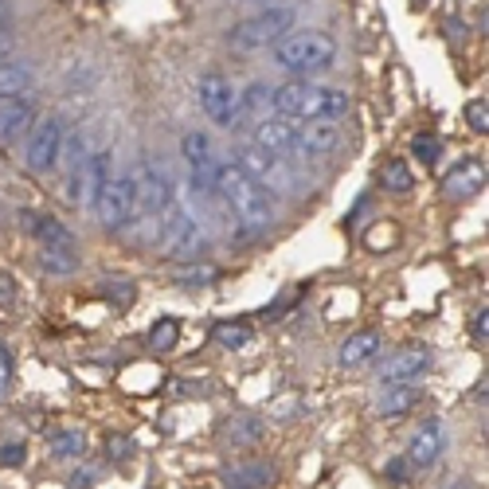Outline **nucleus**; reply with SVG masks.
<instances>
[{"instance_id": "nucleus-1", "label": "nucleus", "mask_w": 489, "mask_h": 489, "mask_svg": "<svg viewBox=\"0 0 489 489\" xmlns=\"http://www.w3.org/2000/svg\"><path fill=\"white\" fill-rule=\"evenodd\" d=\"M274 114L286 122H337L349 114V94L325 82L290 79L286 87L274 90Z\"/></svg>"}, {"instance_id": "nucleus-2", "label": "nucleus", "mask_w": 489, "mask_h": 489, "mask_svg": "<svg viewBox=\"0 0 489 489\" xmlns=\"http://www.w3.org/2000/svg\"><path fill=\"white\" fill-rule=\"evenodd\" d=\"M216 193L223 196V204L231 208V216L240 220L247 231L259 235L274 223V196L262 193L240 165H228V161L216 165Z\"/></svg>"}, {"instance_id": "nucleus-3", "label": "nucleus", "mask_w": 489, "mask_h": 489, "mask_svg": "<svg viewBox=\"0 0 489 489\" xmlns=\"http://www.w3.org/2000/svg\"><path fill=\"white\" fill-rule=\"evenodd\" d=\"M337 59V40L325 32H286L274 43V63L290 71L294 79H309L317 71H329Z\"/></svg>"}, {"instance_id": "nucleus-4", "label": "nucleus", "mask_w": 489, "mask_h": 489, "mask_svg": "<svg viewBox=\"0 0 489 489\" xmlns=\"http://www.w3.org/2000/svg\"><path fill=\"white\" fill-rule=\"evenodd\" d=\"M235 165L255 181L267 196H294L297 193V176H294V165L290 157H278V153L255 146V141H247L235 153Z\"/></svg>"}, {"instance_id": "nucleus-5", "label": "nucleus", "mask_w": 489, "mask_h": 489, "mask_svg": "<svg viewBox=\"0 0 489 489\" xmlns=\"http://www.w3.org/2000/svg\"><path fill=\"white\" fill-rule=\"evenodd\" d=\"M297 12L294 8H262L259 16L240 20L228 32V43L240 47V52H259V47H274L286 32H294Z\"/></svg>"}, {"instance_id": "nucleus-6", "label": "nucleus", "mask_w": 489, "mask_h": 489, "mask_svg": "<svg viewBox=\"0 0 489 489\" xmlns=\"http://www.w3.org/2000/svg\"><path fill=\"white\" fill-rule=\"evenodd\" d=\"M169 220H165V231H161V247L169 259H181V262H200L208 255V231L200 228V220L193 216L188 208H165Z\"/></svg>"}, {"instance_id": "nucleus-7", "label": "nucleus", "mask_w": 489, "mask_h": 489, "mask_svg": "<svg viewBox=\"0 0 489 489\" xmlns=\"http://www.w3.org/2000/svg\"><path fill=\"white\" fill-rule=\"evenodd\" d=\"M134 193H137V208L146 212V216H161L165 208H173V173L165 169L157 157H146L141 161V169L134 173Z\"/></svg>"}, {"instance_id": "nucleus-8", "label": "nucleus", "mask_w": 489, "mask_h": 489, "mask_svg": "<svg viewBox=\"0 0 489 489\" xmlns=\"http://www.w3.org/2000/svg\"><path fill=\"white\" fill-rule=\"evenodd\" d=\"M196 99H200V110H204L216 126H223V129L240 126V90H235L223 75H204L200 79L196 82Z\"/></svg>"}, {"instance_id": "nucleus-9", "label": "nucleus", "mask_w": 489, "mask_h": 489, "mask_svg": "<svg viewBox=\"0 0 489 489\" xmlns=\"http://www.w3.org/2000/svg\"><path fill=\"white\" fill-rule=\"evenodd\" d=\"M94 208H99V223L106 231H122L137 212L134 176H114V181H106L99 200H94Z\"/></svg>"}, {"instance_id": "nucleus-10", "label": "nucleus", "mask_w": 489, "mask_h": 489, "mask_svg": "<svg viewBox=\"0 0 489 489\" xmlns=\"http://www.w3.org/2000/svg\"><path fill=\"white\" fill-rule=\"evenodd\" d=\"M106 165H110V153H87L75 169H71V181H67V188H71V200L75 204H82V208H94V200H99V193H102V184L110 181L106 176Z\"/></svg>"}, {"instance_id": "nucleus-11", "label": "nucleus", "mask_w": 489, "mask_h": 489, "mask_svg": "<svg viewBox=\"0 0 489 489\" xmlns=\"http://www.w3.org/2000/svg\"><path fill=\"white\" fill-rule=\"evenodd\" d=\"M341 149V129L333 122H297L294 126V153L302 161H321Z\"/></svg>"}, {"instance_id": "nucleus-12", "label": "nucleus", "mask_w": 489, "mask_h": 489, "mask_svg": "<svg viewBox=\"0 0 489 489\" xmlns=\"http://www.w3.org/2000/svg\"><path fill=\"white\" fill-rule=\"evenodd\" d=\"M59 153H63V122H59V118H43V122L32 129L24 161H28L32 173H52Z\"/></svg>"}, {"instance_id": "nucleus-13", "label": "nucleus", "mask_w": 489, "mask_h": 489, "mask_svg": "<svg viewBox=\"0 0 489 489\" xmlns=\"http://www.w3.org/2000/svg\"><path fill=\"white\" fill-rule=\"evenodd\" d=\"M431 368V353L423 344H403L380 364V380L384 384H419V376H427Z\"/></svg>"}, {"instance_id": "nucleus-14", "label": "nucleus", "mask_w": 489, "mask_h": 489, "mask_svg": "<svg viewBox=\"0 0 489 489\" xmlns=\"http://www.w3.org/2000/svg\"><path fill=\"white\" fill-rule=\"evenodd\" d=\"M28 126H35V102L24 94L0 99V146H12L28 134Z\"/></svg>"}, {"instance_id": "nucleus-15", "label": "nucleus", "mask_w": 489, "mask_h": 489, "mask_svg": "<svg viewBox=\"0 0 489 489\" xmlns=\"http://www.w3.org/2000/svg\"><path fill=\"white\" fill-rule=\"evenodd\" d=\"M447 423L443 419H427L419 431L411 435V447H408V462L411 466H431V462H438V455L447 450Z\"/></svg>"}, {"instance_id": "nucleus-16", "label": "nucleus", "mask_w": 489, "mask_h": 489, "mask_svg": "<svg viewBox=\"0 0 489 489\" xmlns=\"http://www.w3.org/2000/svg\"><path fill=\"white\" fill-rule=\"evenodd\" d=\"M419 400H423L419 384H380V391L372 396V408L380 419H400L411 408H419Z\"/></svg>"}, {"instance_id": "nucleus-17", "label": "nucleus", "mask_w": 489, "mask_h": 489, "mask_svg": "<svg viewBox=\"0 0 489 489\" xmlns=\"http://www.w3.org/2000/svg\"><path fill=\"white\" fill-rule=\"evenodd\" d=\"M482 188H485V165L474 161V157L458 161L455 169L443 176V196L447 200H470V196H478Z\"/></svg>"}, {"instance_id": "nucleus-18", "label": "nucleus", "mask_w": 489, "mask_h": 489, "mask_svg": "<svg viewBox=\"0 0 489 489\" xmlns=\"http://www.w3.org/2000/svg\"><path fill=\"white\" fill-rule=\"evenodd\" d=\"M20 220H24V231H28L40 247H75V250H79V240H75V235H71L55 216H43V212L24 208Z\"/></svg>"}, {"instance_id": "nucleus-19", "label": "nucleus", "mask_w": 489, "mask_h": 489, "mask_svg": "<svg viewBox=\"0 0 489 489\" xmlns=\"http://www.w3.org/2000/svg\"><path fill=\"white\" fill-rule=\"evenodd\" d=\"M181 153H184L188 169H193L196 176H208V181L216 184V165H220V157H216V146H212V137H208V134H200V129L184 134Z\"/></svg>"}, {"instance_id": "nucleus-20", "label": "nucleus", "mask_w": 489, "mask_h": 489, "mask_svg": "<svg viewBox=\"0 0 489 489\" xmlns=\"http://www.w3.org/2000/svg\"><path fill=\"white\" fill-rule=\"evenodd\" d=\"M262 435H267V423H262V415H250V411L231 415V419H223V427H220V438L228 447H259Z\"/></svg>"}, {"instance_id": "nucleus-21", "label": "nucleus", "mask_w": 489, "mask_h": 489, "mask_svg": "<svg viewBox=\"0 0 489 489\" xmlns=\"http://www.w3.org/2000/svg\"><path fill=\"white\" fill-rule=\"evenodd\" d=\"M294 126L297 122H286V118H262L255 126V146L278 153V157H290L294 153Z\"/></svg>"}, {"instance_id": "nucleus-22", "label": "nucleus", "mask_w": 489, "mask_h": 489, "mask_svg": "<svg viewBox=\"0 0 489 489\" xmlns=\"http://www.w3.org/2000/svg\"><path fill=\"white\" fill-rule=\"evenodd\" d=\"M380 344H384V337H380L376 329H356L353 337H344V344H341V364L344 368H364L372 356L380 353Z\"/></svg>"}, {"instance_id": "nucleus-23", "label": "nucleus", "mask_w": 489, "mask_h": 489, "mask_svg": "<svg viewBox=\"0 0 489 489\" xmlns=\"http://www.w3.org/2000/svg\"><path fill=\"white\" fill-rule=\"evenodd\" d=\"M274 478H278V474H274L270 462H243V466L228 470V485L231 489H270Z\"/></svg>"}, {"instance_id": "nucleus-24", "label": "nucleus", "mask_w": 489, "mask_h": 489, "mask_svg": "<svg viewBox=\"0 0 489 489\" xmlns=\"http://www.w3.org/2000/svg\"><path fill=\"white\" fill-rule=\"evenodd\" d=\"M35 82V67L24 59H0V99L24 94Z\"/></svg>"}, {"instance_id": "nucleus-25", "label": "nucleus", "mask_w": 489, "mask_h": 489, "mask_svg": "<svg viewBox=\"0 0 489 489\" xmlns=\"http://www.w3.org/2000/svg\"><path fill=\"white\" fill-rule=\"evenodd\" d=\"M212 341H216L220 349H228V353H240V349H247V344L255 341V333H250L247 321H220V325L212 329Z\"/></svg>"}, {"instance_id": "nucleus-26", "label": "nucleus", "mask_w": 489, "mask_h": 489, "mask_svg": "<svg viewBox=\"0 0 489 489\" xmlns=\"http://www.w3.org/2000/svg\"><path fill=\"white\" fill-rule=\"evenodd\" d=\"M40 267L47 274H59V278H67V274L79 270V250L75 247H40Z\"/></svg>"}, {"instance_id": "nucleus-27", "label": "nucleus", "mask_w": 489, "mask_h": 489, "mask_svg": "<svg viewBox=\"0 0 489 489\" xmlns=\"http://www.w3.org/2000/svg\"><path fill=\"white\" fill-rule=\"evenodd\" d=\"M176 341H181V321L176 317H161L157 325L149 329V349L153 353H173Z\"/></svg>"}, {"instance_id": "nucleus-28", "label": "nucleus", "mask_w": 489, "mask_h": 489, "mask_svg": "<svg viewBox=\"0 0 489 489\" xmlns=\"http://www.w3.org/2000/svg\"><path fill=\"white\" fill-rule=\"evenodd\" d=\"M274 110V90L267 87V82H250L247 94H240V114H267Z\"/></svg>"}, {"instance_id": "nucleus-29", "label": "nucleus", "mask_w": 489, "mask_h": 489, "mask_svg": "<svg viewBox=\"0 0 489 489\" xmlns=\"http://www.w3.org/2000/svg\"><path fill=\"white\" fill-rule=\"evenodd\" d=\"M173 282L176 286H212V282H220V267H208V262H188V267L173 270Z\"/></svg>"}, {"instance_id": "nucleus-30", "label": "nucleus", "mask_w": 489, "mask_h": 489, "mask_svg": "<svg viewBox=\"0 0 489 489\" xmlns=\"http://www.w3.org/2000/svg\"><path fill=\"white\" fill-rule=\"evenodd\" d=\"M380 184L391 188V193H411L415 181H411V169L408 161H388L384 169H380Z\"/></svg>"}, {"instance_id": "nucleus-31", "label": "nucleus", "mask_w": 489, "mask_h": 489, "mask_svg": "<svg viewBox=\"0 0 489 489\" xmlns=\"http://www.w3.org/2000/svg\"><path fill=\"white\" fill-rule=\"evenodd\" d=\"M102 294L110 297L114 306H129L137 297V282L126 278V274H110V278H102Z\"/></svg>"}, {"instance_id": "nucleus-32", "label": "nucleus", "mask_w": 489, "mask_h": 489, "mask_svg": "<svg viewBox=\"0 0 489 489\" xmlns=\"http://www.w3.org/2000/svg\"><path fill=\"white\" fill-rule=\"evenodd\" d=\"M52 455L55 458H79V455H87V435L82 431H59L55 438H52Z\"/></svg>"}, {"instance_id": "nucleus-33", "label": "nucleus", "mask_w": 489, "mask_h": 489, "mask_svg": "<svg viewBox=\"0 0 489 489\" xmlns=\"http://www.w3.org/2000/svg\"><path fill=\"white\" fill-rule=\"evenodd\" d=\"M411 153L419 157L423 165H438V157H443V141L431 137V134H419L411 141Z\"/></svg>"}, {"instance_id": "nucleus-34", "label": "nucleus", "mask_w": 489, "mask_h": 489, "mask_svg": "<svg viewBox=\"0 0 489 489\" xmlns=\"http://www.w3.org/2000/svg\"><path fill=\"white\" fill-rule=\"evenodd\" d=\"M466 122H470L474 134H489V106H485V99L466 102Z\"/></svg>"}, {"instance_id": "nucleus-35", "label": "nucleus", "mask_w": 489, "mask_h": 489, "mask_svg": "<svg viewBox=\"0 0 489 489\" xmlns=\"http://www.w3.org/2000/svg\"><path fill=\"white\" fill-rule=\"evenodd\" d=\"M129 455H134V438H126V435H110V438H106V458L126 462Z\"/></svg>"}, {"instance_id": "nucleus-36", "label": "nucleus", "mask_w": 489, "mask_h": 489, "mask_svg": "<svg viewBox=\"0 0 489 489\" xmlns=\"http://www.w3.org/2000/svg\"><path fill=\"white\" fill-rule=\"evenodd\" d=\"M12 376H16V361H12V353L0 344V400L12 391Z\"/></svg>"}, {"instance_id": "nucleus-37", "label": "nucleus", "mask_w": 489, "mask_h": 489, "mask_svg": "<svg viewBox=\"0 0 489 489\" xmlns=\"http://www.w3.org/2000/svg\"><path fill=\"white\" fill-rule=\"evenodd\" d=\"M384 478L396 482V485L411 482V462H408V458H388V462H384Z\"/></svg>"}, {"instance_id": "nucleus-38", "label": "nucleus", "mask_w": 489, "mask_h": 489, "mask_svg": "<svg viewBox=\"0 0 489 489\" xmlns=\"http://www.w3.org/2000/svg\"><path fill=\"white\" fill-rule=\"evenodd\" d=\"M470 337L474 344H485L489 341V309H474V317H470Z\"/></svg>"}, {"instance_id": "nucleus-39", "label": "nucleus", "mask_w": 489, "mask_h": 489, "mask_svg": "<svg viewBox=\"0 0 489 489\" xmlns=\"http://www.w3.org/2000/svg\"><path fill=\"white\" fill-rule=\"evenodd\" d=\"M28 458V450L16 438V443H0V466H20V462Z\"/></svg>"}, {"instance_id": "nucleus-40", "label": "nucleus", "mask_w": 489, "mask_h": 489, "mask_svg": "<svg viewBox=\"0 0 489 489\" xmlns=\"http://www.w3.org/2000/svg\"><path fill=\"white\" fill-rule=\"evenodd\" d=\"M94 478H99V466H82V470L75 474V478H71V485H75V489H90V485H94Z\"/></svg>"}, {"instance_id": "nucleus-41", "label": "nucleus", "mask_w": 489, "mask_h": 489, "mask_svg": "<svg viewBox=\"0 0 489 489\" xmlns=\"http://www.w3.org/2000/svg\"><path fill=\"white\" fill-rule=\"evenodd\" d=\"M274 415H278V419H290V415H297V400H294V403H290V400H282Z\"/></svg>"}, {"instance_id": "nucleus-42", "label": "nucleus", "mask_w": 489, "mask_h": 489, "mask_svg": "<svg viewBox=\"0 0 489 489\" xmlns=\"http://www.w3.org/2000/svg\"><path fill=\"white\" fill-rule=\"evenodd\" d=\"M8 24H12V5H8V0H0V32H5Z\"/></svg>"}, {"instance_id": "nucleus-43", "label": "nucleus", "mask_w": 489, "mask_h": 489, "mask_svg": "<svg viewBox=\"0 0 489 489\" xmlns=\"http://www.w3.org/2000/svg\"><path fill=\"white\" fill-rule=\"evenodd\" d=\"M12 43H16V40H12L8 32H0V59H8V55H12Z\"/></svg>"}, {"instance_id": "nucleus-44", "label": "nucleus", "mask_w": 489, "mask_h": 489, "mask_svg": "<svg viewBox=\"0 0 489 489\" xmlns=\"http://www.w3.org/2000/svg\"><path fill=\"white\" fill-rule=\"evenodd\" d=\"M450 489H474V485H466V482H458V485H450Z\"/></svg>"}]
</instances>
